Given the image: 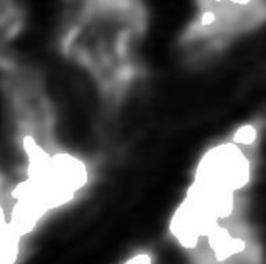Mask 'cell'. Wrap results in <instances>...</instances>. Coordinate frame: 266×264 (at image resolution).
I'll return each instance as SVG.
<instances>
[{
  "instance_id": "obj_1",
  "label": "cell",
  "mask_w": 266,
  "mask_h": 264,
  "mask_svg": "<svg viewBox=\"0 0 266 264\" xmlns=\"http://www.w3.org/2000/svg\"><path fill=\"white\" fill-rule=\"evenodd\" d=\"M261 129V120L244 123L202 154L170 224L173 239L192 259H260V247L248 221V191L254 181Z\"/></svg>"
},
{
  "instance_id": "obj_2",
  "label": "cell",
  "mask_w": 266,
  "mask_h": 264,
  "mask_svg": "<svg viewBox=\"0 0 266 264\" xmlns=\"http://www.w3.org/2000/svg\"><path fill=\"white\" fill-rule=\"evenodd\" d=\"M25 27V11L21 0H0V72L8 69L14 59L11 47Z\"/></svg>"
},
{
  "instance_id": "obj_3",
  "label": "cell",
  "mask_w": 266,
  "mask_h": 264,
  "mask_svg": "<svg viewBox=\"0 0 266 264\" xmlns=\"http://www.w3.org/2000/svg\"><path fill=\"white\" fill-rule=\"evenodd\" d=\"M132 0H67L69 7H111V5H120L128 4Z\"/></svg>"
}]
</instances>
